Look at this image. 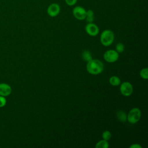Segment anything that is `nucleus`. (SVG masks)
<instances>
[{
	"label": "nucleus",
	"mask_w": 148,
	"mask_h": 148,
	"mask_svg": "<svg viewBox=\"0 0 148 148\" xmlns=\"http://www.w3.org/2000/svg\"><path fill=\"white\" fill-rule=\"evenodd\" d=\"M124 45L122 43H118L116 46V51L118 53H123L124 50Z\"/></svg>",
	"instance_id": "17"
},
{
	"label": "nucleus",
	"mask_w": 148,
	"mask_h": 148,
	"mask_svg": "<svg viewBox=\"0 0 148 148\" xmlns=\"http://www.w3.org/2000/svg\"><path fill=\"white\" fill-rule=\"evenodd\" d=\"M130 148H142V146L138 144V143H135V144H132L130 146Z\"/></svg>",
	"instance_id": "20"
},
{
	"label": "nucleus",
	"mask_w": 148,
	"mask_h": 148,
	"mask_svg": "<svg viewBox=\"0 0 148 148\" xmlns=\"http://www.w3.org/2000/svg\"><path fill=\"white\" fill-rule=\"evenodd\" d=\"M109 83L113 86H119L121 83V80L118 76H112L109 78Z\"/></svg>",
	"instance_id": "10"
},
{
	"label": "nucleus",
	"mask_w": 148,
	"mask_h": 148,
	"mask_svg": "<svg viewBox=\"0 0 148 148\" xmlns=\"http://www.w3.org/2000/svg\"><path fill=\"white\" fill-rule=\"evenodd\" d=\"M64 1L67 5L71 6L75 5L77 1V0H64Z\"/></svg>",
	"instance_id": "19"
},
{
	"label": "nucleus",
	"mask_w": 148,
	"mask_h": 148,
	"mask_svg": "<svg viewBox=\"0 0 148 148\" xmlns=\"http://www.w3.org/2000/svg\"><path fill=\"white\" fill-rule=\"evenodd\" d=\"M120 91L123 95L128 97L132 94L133 92V86L130 82H124L120 83Z\"/></svg>",
	"instance_id": "5"
},
{
	"label": "nucleus",
	"mask_w": 148,
	"mask_h": 148,
	"mask_svg": "<svg viewBox=\"0 0 148 148\" xmlns=\"http://www.w3.org/2000/svg\"><path fill=\"white\" fill-rule=\"evenodd\" d=\"M116 116L119 121L121 122H125L127 121V114L123 110H119L116 113Z\"/></svg>",
	"instance_id": "12"
},
{
	"label": "nucleus",
	"mask_w": 148,
	"mask_h": 148,
	"mask_svg": "<svg viewBox=\"0 0 148 148\" xmlns=\"http://www.w3.org/2000/svg\"><path fill=\"white\" fill-rule=\"evenodd\" d=\"M85 31L90 36H95L98 34L99 29L95 24L93 23H89L86 25Z\"/></svg>",
	"instance_id": "8"
},
{
	"label": "nucleus",
	"mask_w": 148,
	"mask_h": 148,
	"mask_svg": "<svg viewBox=\"0 0 148 148\" xmlns=\"http://www.w3.org/2000/svg\"><path fill=\"white\" fill-rule=\"evenodd\" d=\"M140 76L145 80H147L148 79V68H145L142 69L139 72Z\"/></svg>",
	"instance_id": "15"
},
{
	"label": "nucleus",
	"mask_w": 148,
	"mask_h": 148,
	"mask_svg": "<svg viewBox=\"0 0 148 148\" xmlns=\"http://www.w3.org/2000/svg\"><path fill=\"white\" fill-rule=\"evenodd\" d=\"M114 38L113 32L110 29H105L101 34L100 41L104 46H109L113 43Z\"/></svg>",
	"instance_id": "2"
},
{
	"label": "nucleus",
	"mask_w": 148,
	"mask_h": 148,
	"mask_svg": "<svg viewBox=\"0 0 148 148\" xmlns=\"http://www.w3.org/2000/svg\"><path fill=\"white\" fill-rule=\"evenodd\" d=\"M109 143L106 140H101L99 142H98L95 147V148H108L109 147Z\"/></svg>",
	"instance_id": "14"
},
{
	"label": "nucleus",
	"mask_w": 148,
	"mask_h": 148,
	"mask_svg": "<svg viewBox=\"0 0 148 148\" xmlns=\"http://www.w3.org/2000/svg\"><path fill=\"white\" fill-rule=\"evenodd\" d=\"M11 86L6 83H0V95L8 97L12 93Z\"/></svg>",
	"instance_id": "9"
},
{
	"label": "nucleus",
	"mask_w": 148,
	"mask_h": 148,
	"mask_svg": "<svg viewBox=\"0 0 148 148\" xmlns=\"http://www.w3.org/2000/svg\"><path fill=\"white\" fill-rule=\"evenodd\" d=\"M102 137L103 139L108 141L112 137V134L109 131L106 130L103 132V133L102 134Z\"/></svg>",
	"instance_id": "16"
},
{
	"label": "nucleus",
	"mask_w": 148,
	"mask_h": 148,
	"mask_svg": "<svg viewBox=\"0 0 148 148\" xmlns=\"http://www.w3.org/2000/svg\"><path fill=\"white\" fill-rule=\"evenodd\" d=\"M94 12L91 9H89L88 10H86V20L87 22L89 23H92L94 20Z\"/></svg>",
	"instance_id": "11"
},
{
	"label": "nucleus",
	"mask_w": 148,
	"mask_h": 148,
	"mask_svg": "<svg viewBox=\"0 0 148 148\" xmlns=\"http://www.w3.org/2000/svg\"><path fill=\"white\" fill-rule=\"evenodd\" d=\"M140 117V110L138 108H134L128 112L127 116V120L131 124H135L139 121Z\"/></svg>",
	"instance_id": "3"
},
{
	"label": "nucleus",
	"mask_w": 148,
	"mask_h": 148,
	"mask_svg": "<svg viewBox=\"0 0 148 148\" xmlns=\"http://www.w3.org/2000/svg\"><path fill=\"white\" fill-rule=\"evenodd\" d=\"M82 57L83 60L86 62H88L92 59L90 52L88 50H84L82 53Z\"/></svg>",
	"instance_id": "13"
},
{
	"label": "nucleus",
	"mask_w": 148,
	"mask_h": 148,
	"mask_svg": "<svg viewBox=\"0 0 148 148\" xmlns=\"http://www.w3.org/2000/svg\"><path fill=\"white\" fill-rule=\"evenodd\" d=\"M119 57V53L114 50H108L103 54L104 60L109 63L116 62Z\"/></svg>",
	"instance_id": "4"
},
{
	"label": "nucleus",
	"mask_w": 148,
	"mask_h": 148,
	"mask_svg": "<svg viewBox=\"0 0 148 148\" xmlns=\"http://www.w3.org/2000/svg\"><path fill=\"white\" fill-rule=\"evenodd\" d=\"M86 69L87 72L94 75L100 74L103 70V63L98 60L92 59L87 62L86 65Z\"/></svg>",
	"instance_id": "1"
},
{
	"label": "nucleus",
	"mask_w": 148,
	"mask_h": 148,
	"mask_svg": "<svg viewBox=\"0 0 148 148\" xmlns=\"http://www.w3.org/2000/svg\"><path fill=\"white\" fill-rule=\"evenodd\" d=\"M73 16L79 20H83L86 16V10L81 6H76L72 10Z\"/></svg>",
	"instance_id": "6"
},
{
	"label": "nucleus",
	"mask_w": 148,
	"mask_h": 148,
	"mask_svg": "<svg viewBox=\"0 0 148 148\" xmlns=\"http://www.w3.org/2000/svg\"><path fill=\"white\" fill-rule=\"evenodd\" d=\"M61 11L60 6L57 3H51L47 9V13L51 17L57 16Z\"/></svg>",
	"instance_id": "7"
},
{
	"label": "nucleus",
	"mask_w": 148,
	"mask_h": 148,
	"mask_svg": "<svg viewBox=\"0 0 148 148\" xmlns=\"http://www.w3.org/2000/svg\"><path fill=\"white\" fill-rule=\"evenodd\" d=\"M7 103L6 98L5 97L0 95V108H3L4 107Z\"/></svg>",
	"instance_id": "18"
}]
</instances>
